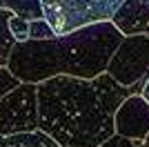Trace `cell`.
I'll return each instance as SVG.
<instances>
[{
  "instance_id": "4",
  "label": "cell",
  "mask_w": 149,
  "mask_h": 147,
  "mask_svg": "<svg viewBox=\"0 0 149 147\" xmlns=\"http://www.w3.org/2000/svg\"><path fill=\"white\" fill-rule=\"evenodd\" d=\"M107 74L125 87H134V92H143L149 80V36L134 34L123 36L113 56L109 58Z\"/></svg>"
},
{
  "instance_id": "17",
  "label": "cell",
  "mask_w": 149,
  "mask_h": 147,
  "mask_svg": "<svg viewBox=\"0 0 149 147\" xmlns=\"http://www.w3.org/2000/svg\"><path fill=\"white\" fill-rule=\"evenodd\" d=\"M145 141H149V134H147V138H145Z\"/></svg>"
},
{
  "instance_id": "9",
  "label": "cell",
  "mask_w": 149,
  "mask_h": 147,
  "mask_svg": "<svg viewBox=\"0 0 149 147\" xmlns=\"http://www.w3.org/2000/svg\"><path fill=\"white\" fill-rule=\"evenodd\" d=\"M13 13L9 9H2L0 7V67H7L9 65V56H11L13 47H16V36L9 29V18Z\"/></svg>"
},
{
  "instance_id": "16",
  "label": "cell",
  "mask_w": 149,
  "mask_h": 147,
  "mask_svg": "<svg viewBox=\"0 0 149 147\" xmlns=\"http://www.w3.org/2000/svg\"><path fill=\"white\" fill-rule=\"evenodd\" d=\"M138 147H149V141H140V143H138Z\"/></svg>"
},
{
  "instance_id": "15",
  "label": "cell",
  "mask_w": 149,
  "mask_h": 147,
  "mask_svg": "<svg viewBox=\"0 0 149 147\" xmlns=\"http://www.w3.org/2000/svg\"><path fill=\"white\" fill-rule=\"evenodd\" d=\"M143 96H145V98L149 100V80L145 83V87H143Z\"/></svg>"
},
{
  "instance_id": "8",
  "label": "cell",
  "mask_w": 149,
  "mask_h": 147,
  "mask_svg": "<svg viewBox=\"0 0 149 147\" xmlns=\"http://www.w3.org/2000/svg\"><path fill=\"white\" fill-rule=\"evenodd\" d=\"M0 147H60L47 132H20V134H0Z\"/></svg>"
},
{
  "instance_id": "10",
  "label": "cell",
  "mask_w": 149,
  "mask_h": 147,
  "mask_svg": "<svg viewBox=\"0 0 149 147\" xmlns=\"http://www.w3.org/2000/svg\"><path fill=\"white\" fill-rule=\"evenodd\" d=\"M2 9H9L13 16L27 20H36V18H45L42 11V0H0Z\"/></svg>"
},
{
  "instance_id": "1",
  "label": "cell",
  "mask_w": 149,
  "mask_h": 147,
  "mask_svg": "<svg viewBox=\"0 0 149 147\" xmlns=\"http://www.w3.org/2000/svg\"><path fill=\"white\" fill-rule=\"evenodd\" d=\"M134 87L107 71L96 78L58 74L38 83V127L60 147H98L116 132L113 116Z\"/></svg>"
},
{
  "instance_id": "12",
  "label": "cell",
  "mask_w": 149,
  "mask_h": 147,
  "mask_svg": "<svg viewBox=\"0 0 149 147\" xmlns=\"http://www.w3.org/2000/svg\"><path fill=\"white\" fill-rule=\"evenodd\" d=\"M9 29H11V34L16 36V40H18V43L29 40V20H27V18L11 16V18H9Z\"/></svg>"
},
{
  "instance_id": "11",
  "label": "cell",
  "mask_w": 149,
  "mask_h": 147,
  "mask_svg": "<svg viewBox=\"0 0 149 147\" xmlns=\"http://www.w3.org/2000/svg\"><path fill=\"white\" fill-rule=\"evenodd\" d=\"M56 31L51 29V24L45 18H36L29 20V38L31 40H47V38H54Z\"/></svg>"
},
{
  "instance_id": "2",
  "label": "cell",
  "mask_w": 149,
  "mask_h": 147,
  "mask_svg": "<svg viewBox=\"0 0 149 147\" xmlns=\"http://www.w3.org/2000/svg\"><path fill=\"white\" fill-rule=\"evenodd\" d=\"M120 40L123 34L111 20L93 22L47 40L29 38L16 43L7 67L22 83H42L58 74L96 78L107 71L109 58Z\"/></svg>"
},
{
  "instance_id": "3",
  "label": "cell",
  "mask_w": 149,
  "mask_h": 147,
  "mask_svg": "<svg viewBox=\"0 0 149 147\" xmlns=\"http://www.w3.org/2000/svg\"><path fill=\"white\" fill-rule=\"evenodd\" d=\"M120 2L123 0H42V11L56 36H62L87 24L111 20Z\"/></svg>"
},
{
  "instance_id": "18",
  "label": "cell",
  "mask_w": 149,
  "mask_h": 147,
  "mask_svg": "<svg viewBox=\"0 0 149 147\" xmlns=\"http://www.w3.org/2000/svg\"><path fill=\"white\" fill-rule=\"evenodd\" d=\"M147 36H149V34H147Z\"/></svg>"
},
{
  "instance_id": "6",
  "label": "cell",
  "mask_w": 149,
  "mask_h": 147,
  "mask_svg": "<svg viewBox=\"0 0 149 147\" xmlns=\"http://www.w3.org/2000/svg\"><path fill=\"white\" fill-rule=\"evenodd\" d=\"M116 132L134 141H145L149 134V100L143 92L129 94L116 109L113 116Z\"/></svg>"
},
{
  "instance_id": "14",
  "label": "cell",
  "mask_w": 149,
  "mask_h": 147,
  "mask_svg": "<svg viewBox=\"0 0 149 147\" xmlns=\"http://www.w3.org/2000/svg\"><path fill=\"white\" fill-rule=\"evenodd\" d=\"M18 83H20V80L9 71V67H0V98L5 96L7 92H11Z\"/></svg>"
},
{
  "instance_id": "13",
  "label": "cell",
  "mask_w": 149,
  "mask_h": 147,
  "mask_svg": "<svg viewBox=\"0 0 149 147\" xmlns=\"http://www.w3.org/2000/svg\"><path fill=\"white\" fill-rule=\"evenodd\" d=\"M140 141H134V138H127V136L118 134V132H113L107 141H102L98 147H138Z\"/></svg>"
},
{
  "instance_id": "7",
  "label": "cell",
  "mask_w": 149,
  "mask_h": 147,
  "mask_svg": "<svg viewBox=\"0 0 149 147\" xmlns=\"http://www.w3.org/2000/svg\"><path fill=\"white\" fill-rule=\"evenodd\" d=\"M111 22L123 36L149 34V0H123Z\"/></svg>"
},
{
  "instance_id": "5",
  "label": "cell",
  "mask_w": 149,
  "mask_h": 147,
  "mask_svg": "<svg viewBox=\"0 0 149 147\" xmlns=\"http://www.w3.org/2000/svg\"><path fill=\"white\" fill-rule=\"evenodd\" d=\"M38 83H22L0 98V134L33 132L38 127Z\"/></svg>"
}]
</instances>
